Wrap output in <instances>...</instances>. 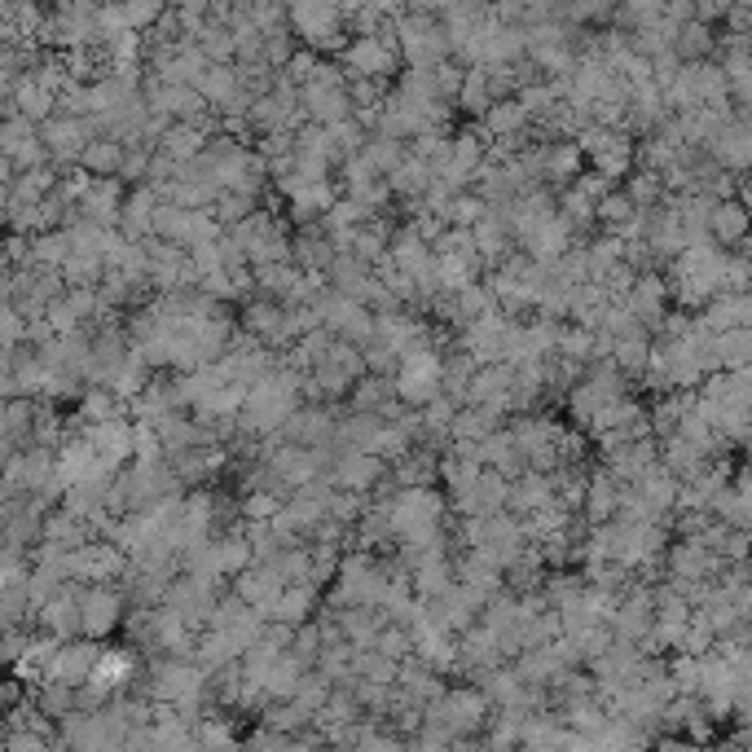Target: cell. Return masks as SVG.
<instances>
[{"mask_svg": "<svg viewBox=\"0 0 752 752\" xmlns=\"http://www.w3.org/2000/svg\"><path fill=\"white\" fill-rule=\"evenodd\" d=\"M282 594H286V581H282V572L273 564H255L238 576V598H247L264 620H269V612H273V603Z\"/></svg>", "mask_w": 752, "mask_h": 752, "instance_id": "cell-12", "label": "cell"}, {"mask_svg": "<svg viewBox=\"0 0 752 752\" xmlns=\"http://www.w3.org/2000/svg\"><path fill=\"white\" fill-rule=\"evenodd\" d=\"M462 84H467V66H462V62L436 66V93H440V102H458V97H462Z\"/></svg>", "mask_w": 752, "mask_h": 752, "instance_id": "cell-49", "label": "cell"}, {"mask_svg": "<svg viewBox=\"0 0 752 752\" xmlns=\"http://www.w3.org/2000/svg\"><path fill=\"white\" fill-rule=\"evenodd\" d=\"M115 418H128V405L111 387H88L80 396V422L84 427H102V422H115Z\"/></svg>", "mask_w": 752, "mask_h": 752, "instance_id": "cell-29", "label": "cell"}, {"mask_svg": "<svg viewBox=\"0 0 752 752\" xmlns=\"http://www.w3.org/2000/svg\"><path fill=\"white\" fill-rule=\"evenodd\" d=\"M286 493H273V489H255V493H242V502H238V511H242V520L247 524H273L282 511H286Z\"/></svg>", "mask_w": 752, "mask_h": 752, "instance_id": "cell-35", "label": "cell"}, {"mask_svg": "<svg viewBox=\"0 0 752 752\" xmlns=\"http://www.w3.org/2000/svg\"><path fill=\"white\" fill-rule=\"evenodd\" d=\"M348 198H353V202H362L366 211H375L378 216V207H387L396 194H391L387 181H370V186H362V189H348Z\"/></svg>", "mask_w": 752, "mask_h": 752, "instance_id": "cell-52", "label": "cell"}, {"mask_svg": "<svg viewBox=\"0 0 752 752\" xmlns=\"http://www.w3.org/2000/svg\"><path fill=\"white\" fill-rule=\"evenodd\" d=\"M238 326H242L255 344L273 348V344H278V335H282V326H286V304L264 300V295H251V300L242 304V313H238Z\"/></svg>", "mask_w": 752, "mask_h": 752, "instance_id": "cell-11", "label": "cell"}, {"mask_svg": "<svg viewBox=\"0 0 752 752\" xmlns=\"http://www.w3.org/2000/svg\"><path fill=\"white\" fill-rule=\"evenodd\" d=\"M391 520H396V542L414 529H431L445 524V498L440 489H405L391 498Z\"/></svg>", "mask_w": 752, "mask_h": 752, "instance_id": "cell-5", "label": "cell"}, {"mask_svg": "<svg viewBox=\"0 0 752 752\" xmlns=\"http://www.w3.org/2000/svg\"><path fill=\"white\" fill-rule=\"evenodd\" d=\"M713 353H718V366L722 370H749L752 366V331H727V335H718V344H713Z\"/></svg>", "mask_w": 752, "mask_h": 752, "instance_id": "cell-39", "label": "cell"}, {"mask_svg": "<svg viewBox=\"0 0 752 752\" xmlns=\"http://www.w3.org/2000/svg\"><path fill=\"white\" fill-rule=\"evenodd\" d=\"M594 173L607 177V181H620V177L629 181V177H634V142H629V133H625L607 155L594 159Z\"/></svg>", "mask_w": 752, "mask_h": 752, "instance_id": "cell-41", "label": "cell"}, {"mask_svg": "<svg viewBox=\"0 0 752 752\" xmlns=\"http://www.w3.org/2000/svg\"><path fill=\"white\" fill-rule=\"evenodd\" d=\"M313 598H317V585H286V594L273 603L269 620H282V625H304V616L313 612Z\"/></svg>", "mask_w": 752, "mask_h": 752, "instance_id": "cell-36", "label": "cell"}, {"mask_svg": "<svg viewBox=\"0 0 752 752\" xmlns=\"http://www.w3.org/2000/svg\"><path fill=\"white\" fill-rule=\"evenodd\" d=\"M396 405V378L366 375L353 387V414H387Z\"/></svg>", "mask_w": 752, "mask_h": 752, "instance_id": "cell-31", "label": "cell"}, {"mask_svg": "<svg viewBox=\"0 0 752 752\" xmlns=\"http://www.w3.org/2000/svg\"><path fill=\"white\" fill-rule=\"evenodd\" d=\"M673 53H678L687 66H691V62H704V58L713 53V27H704V22H687V27L678 31Z\"/></svg>", "mask_w": 752, "mask_h": 752, "instance_id": "cell-40", "label": "cell"}, {"mask_svg": "<svg viewBox=\"0 0 752 752\" xmlns=\"http://www.w3.org/2000/svg\"><path fill=\"white\" fill-rule=\"evenodd\" d=\"M744 238H752V220H749V211H744V202H740V198L718 202V211H713V242L740 247Z\"/></svg>", "mask_w": 752, "mask_h": 752, "instance_id": "cell-30", "label": "cell"}, {"mask_svg": "<svg viewBox=\"0 0 752 752\" xmlns=\"http://www.w3.org/2000/svg\"><path fill=\"white\" fill-rule=\"evenodd\" d=\"M709 159L722 168V173H749L752 168V119H731L718 137H713V146H709Z\"/></svg>", "mask_w": 752, "mask_h": 752, "instance_id": "cell-9", "label": "cell"}, {"mask_svg": "<svg viewBox=\"0 0 752 752\" xmlns=\"http://www.w3.org/2000/svg\"><path fill=\"white\" fill-rule=\"evenodd\" d=\"M581 515H585L589 529H603V524H612V520L620 515V484H616V476H612L607 467H598V471L589 476V493H585Z\"/></svg>", "mask_w": 752, "mask_h": 752, "instance_id": "cell-13", "label": "cell"}, {"mask_svg": "<svg viewBox=\"0 0 752 752\" xmlns=\"http://www.w3.org/2000/svg\"><path fill=\"white\" fill-rule=\"evenodd\" d=\"M669 300H673V291H669V282L660 278V273H638V282H634V291H629V313L647 326V331H660L665 326V317H669Z\"/></svg>", "mask_w": 752, "mask_h": 752, "instance_id": "cell-6", "label": "cell"}, {"mask_svg": "<svg viewBox=\"0 0 752 752\" xmlns=\"http://www.w3.org/2000/svg\"><path fill=\"white\" fill-rule=\"evenodd\" d=\"M128 673H133V656L128 651H102V660H97V669L88 678V696L115 691L119 682H128Z\"/></svg>", "mask_w": 752, "mask_h": 752, "instance_id": "cell-34", "label": "cell"}, {"mask_svg": "<svg viewBox=\"0 0 752 752\" xmlns=\"http://www.w3.org/2000/svg\"><path fill=\"white\" fill-rule=\"evenodd\" d=\"M585 173V155L576 142H546V181L551 189H567L581 181Z\"/></svg>", "mask_w": 752, "mask_h": 752, "instance_id": "cell-23", "label": "cell"}, {"mask_svg": "<svg viewBox=\"0 0 752 752\" xmlns=\"http://www.w3.org/2000/svg\"><path fill=\"white\" fill-rule=\"evenodd\" d=\"M493 216V207L476 194V189H467V194H458L453 198V207H449V216H445V224H453V229H476L480 220H489Z\"/></svg>", "mask_w": 752, "mask_h": 752, "instance_id": "cell-42", "label": "cell"}, {"mask_svg": "<svg viewBox=\"0 0 752 752\" xmlns=\"http://www.w3.org/2000/svg\"><path fill=\"white\" fill-rule=\"evenodd\" d=\"M124 616V598L111 585H93L84 594V634L88 638H106Z\"/></svg>", "mask_w": 752, "mask_h": 752, "instance_id": "cell-18", "label": "cell"}, {"mask_svg": "<svg viewBox=\"0 0 752 752\" xmlns=\"http://www.w3.org/2000/svg\"><path fill=\"white\" fill-rule=\"evenodd\" d=\"M186 229H189V211L173 207V202H159V211H155V238L186 247Z\"/></svg>", "mask_w": 752, "mask_h": 752, "instance_id": "cell-46", "label": "cell"}, {"mask_svg": "<svg viewBox=\"0 0 752 752\" xmlns=\"http://www.w3.org/2000/svg\"><path fill=\"white\" fill-rule=\"evenodd\" d=\"M331 291H340V295H348V300H357L362 304V295H366V286L375 282V269L370 264H362L357 255H340L335 264H331Z\"/></svg>", "mask_w": 752, "mask_h": 752, "instance_id": "cell-26", "label": "cell"}, {"mask_svg": "<svg viewBox=\"0 0 752 752\" xmlns=\"http://www.w3.org/2000/svg\"><path fill=\"white\" fill-rule=\"evenodd\" d=\"M97 660H102V651H97L93 643H62L58 656H53V665H49V673H53V682H62V687H80V682L93 678Z\"/></svg>", "mask_w": 752, "mask_h": 752, "instance_id": "cell-15", "label": "cell"}, {"mask_svg": "<svg viewBox=\"0 0 752 752\" xmlns=\"http://www.w3.org/2000/svg\"><path fill=\"white\" fill-rule=\"evenodd\" d=\"M80 431H84V440L97 449V458H102L111 471H124V462L133 458V436H137L133 418H115V422H102V427H80Z\"/></svg>", "mask_w": 752, "mask_h": 752, "instance_id": "cell-10", "label": "cell"}, {"mask_svg": "<svg viewBox=\"0 0 752 752\" xmlns=\"http://www.w3.org/2000/svg\"><path fill=\"white\" fill-rule=\"evenodd\" d=\"M660 467H665L678 484H691V480H700V476L709 471V458H704L696 445H687L682 436H673V440L660 445Z\"/></svg>", "mask_w": 752, "mask_h": 752, "instance_id": "cell-22", "label": "cell"}, {"mask_svg": "<svg viewBox=\"0 0 752 752\" xmlns=\"http://www.w3.org/2000/svg\"><path fill=\"white\" fill-rule=\"evenodd\" d=\"M480 255H436V278H440V291L445 295H462L467 286H476V273H480Z\"/></svg>", "mask_w": 752, "mask_h": 752, "instance_id": "cell-28", "label": "cell"}, {"mask_svg": "<svg viewBox=\"0 0 752 752\" xmlns=\"http://www.w3.org/2000/svg\"><path fill=\"white\" fill-rule=\"evenodd\" d=\"M651 335H638V340H620L616 353H612V366L620 370L625 378H643L647 366H651Z\"/></svg>", "mask_w": 752, "mask_h": 752, "instance_id": "cell-37", "label": "cell"}, {"mask_svg": "<svg viewBox=\"0 0 752 752\" xmlns=\"http://www.w3.org/2000/svg\"><path fill=\"white\" fill-rule=\"evenodd\" d=\"M71 255H75L71 229H53V233H35L31 238V264L35 269H66Z\"/></svg>", "mask_w": 752, "mask_h": 752, "instance_id": "cell-25", "label": "cell"}, {"mask_svg": "<svg viewBox=\"0 0 752 752\" xmlns=\"http://www.w3.org/2000/svg\"><path fill=\"white\" fill-rule=\"evenodd\" d=\"M400 62H405V58H400V40H396L391 27H387L383 35H357V40L348 44V53L340 58L348 84H353V80H387Z\"/></svg>", "mask_w": 752, "mask_h": 752, "instance_id": "cell-3", "label": "cell"}, {"mask_svg": "<svg viewBox=\"0 0 752 752\" xmlns=\"http://www.w3.org/2000/svg\"><path fill=\"white\" fill-rule=\"evenodd\" d=\"M409 647H414V634H405L400 625L383 629V634H378V643H375V651H378V656H387V660H400Z\"/></svg>", "mask_w": 752, "mask_h": 752, "instance_id": "cell-51", "label": "cell"}, {"mask_svg": "<svg viewBox=\"0 0 752 752\" xmlns=\"http://www.w3.org/2000/svg\"><path fill=\"white\" fill-rule=\"evenodd\" d=\"M124 202H128V194H124V181L119 177H111V181H93L88 194L80 198V220H88V224H102V229H119V220H124Z\"/></svg>", "mask_w": 752, "mask_h": 752, "instance_id": "cell-7", "label": "cell"}, {"mask_svg": "<svg viewBox=\"0 0 752 752\" xmlns=\"http://www.w3.org/2000/svg\"><path fill=\"white\" fill-rule=\"evenodd\" d=\"M396 40H400V58L409 71H436L445 62H453V44L445 22L436 18V9H400V18L391 22Z\"/></svg>", "mask_w": 752, "mask_h": 752, "instance_id": "cell-1", "label": "cell"}, {"mask_svg": "<svg viewBox=\"0 0 752 752\" xmlns=\"http://www.w3.org/2000/svg\"><path fill=\"white\" fill-rule=\"evenodd\" d=\"M370 164H375V173L387 181L405 159H409V150H405V142H396V137H370V146L362 150Z\"/></svg>", "mask_w": 752, "mask_h": 752, "instance_id": "cell-43", "label": "cell"}, {"mask_svg": "<svg viewBox=\"0 0 752 752\" xmlns=\"http://www.w3.org/2000/svg\"><path fill=\"white\" fill-rule=\"evenodd\" d=\"M625 194L634 198L638 211H656V207L669 198V194H665V181H660L656 173H647V168H638V173L625 181Z\"/></svg>", "mask_w": 752, "mask_h": 752, "instance_id": "cell-44", "label": "cell"}, {"mask_svg": "<svg viewBox=\"0 0 752 752\" xmlns=\"http://www.w3.org/2000/svg\"><path fill=\"white\" fill-rule=\"evenodd\" d=\"M555 502V476H542V471H529L524 480L511 484V515L515 520H533L537 511H546Z\"/></svg>", "mask_w": 752, "mask_h": 752, "instance_id": "cell-17", "label": "cell"}, {"mask_svg": "<svg viewBox=\"0 0 752 752\" xmlns=\"http://www.w3.org/2000/svg\"><path fill=\"white\" fill-rule=\"evenodd\" d=\"M362 357H366V375H378V378L400 375V353H396V348H387L383 340L366 344V348H362Z\"/></svg>", "mask_w": 752, "mask_h": 752, "instance_id": "cell-47", "label": "cell"}, {"mask_svg": "<svg viewBox=\"0 0 752 752\" xmlns=\"http://www.w3.org/2000/svg\"><path fill=\"white\" fill-rule=\"evenodd\" d=\"M128 555L115 542H88L80 551H71V581L84 585H111L115 576H128Z\"/></svg>", "mask_w": 752, "mask_h": 752, "instance_id": "cell-4", "label": "cell"}, {"mask_svg": "<svg viewBox=\"0 0 752 752\" xmlns=\"http://www.w3.org/2000/svg\"><path fill=\"white\" fill-rule=\"evenodd\" d=\"M533 124L529 106L520 97H506V102H493V111L480 119V133L484 137H498V142H511V137H524Z\"/></svg>", "mask_w": 752, "mask_h": 752, "instance_id": "cell-20", "label": "cell"}, {"mask_svg": "<svg viewBox=\"0 0 752 752\" xmlns=\"http://www.w3.org/2000/svg\"><path fill=\"white\" fill-rule=\"evenodd\" d=\"M594 344H598V331H585V326H564V340H560V357L576 362V366H594Z\"/></svg>", "mask_w": 752, "mask_h": 752, "instance_id": "cell-45", "label": "cell"}, {"mask_svg": "<svg viewBox=\"0 0 752 752\" xmlns=\"http://www.w3.org/2000/svg\"><path fill=\"white\" fill-rule=\"evenodd\" d=\"M155 155H159V150H150V146H133V150H128V159H124L119 181H137V186H146V181H150V164H155Z\"/></svg>", "mask_w": 752, "mask_h": 752, "instance_id": "cell-50", "label": "cell"}, {"mask_svg": "<svg viewBox=\"0 0 752 752\" xmlns=\"http://www.w3.org/2000/svg\"><path fill=\"white\" fill-rule=\"evenodd\" d=\"M124 159H128V146H124V142H115V137H97V142H88V146H84L80 168H84L93 181H111V177H119V173H124Z\"/></svg>", "mask_w": 752, "mask_h": 752, "instance_id": "cell-21", "label": "cell"}, {"mask_svg": "<svg viewBox=\"0 0 752 752\" xmlns=\"http://www.w3.org/2000/svg\"><path fill=\"white\" fill-rule=\"evenodd\" d=\"M207 133L198 128V124H173L168 128V137H164V155L173 159V164H189V159H198V155H207Z\"/></svg>", "mask_w": 752, "mask_h": 752, "instance_id": "cell-32", "label": "cell"}, {"mask_svg": "<svg viewBox=\"0 0 752 752\" xmlns=\"http://www.w3.org/2000/svg\"><path fill=\"white\" fill-rule=\"evenodd\" d=\"M291 58H295V44H291V22L286 27H278V31H269V40H264V66L273 71V66H291Z\"/></svg>", "mask_w": 752, "mask_h": 752, "instance_id": "cell-48", "label": "cell"}, {"mask_svg": "<svg viewBox=\"0 0 752 752\" xmlns=\"http://www.w3.org/2000/svg\"><path fill=\"white\" fill-rule=\"evenodd\" d=\"M383 476H387V462L378 453H340L331 467V480L340 493H370L383 484Z\"/></svg>", "mask_w": 752, "mask_h": 752, "instance_id": "cell-8", "label": "cell"}, {"mask_svg": "<svg viewBox=\"0 0 752 752\" xmlns=\"http://www.w3.org/2000/svg\"><path fill=\"white\" fill-rule=\"evenodd\" d=\"M159 189L155 186H137L124 202V220H119V233L128 242H150L155 238V211H159Z\"/></svg>", "mask_w": 752, "mask_h": 752, "instance_id": "cell-14", "label": "cell"}, {"mask_svg": "<svg viewBox=\"0 0 752 752\" xmlns=\"http://www.w3.org/2000/svg\"><path fill=\"white\" fill-rule=\"evenodd\" d=\"M431 181H436V173H431V164H422V159H405L391 177H387V186H391V194L396 198H405V202H422L427 198V189H431Z\"/></svg>", "mask_w": 752, "mask_h": 752, "instance_id": "cell-27", "label": "cell"}, {"mask_svg": "<svg viewBox=\"0 0 752 752\" xmlns=\"http://www.w3.org/2000/svg\"><path fill=\"white\" fill-rule=\"evenodd\" d=\"M634 220H638V207H634V198H629L625 189H612V194L598 202V224H603V233H625Z\"/></svg>", "mask_w": 752, "mask_h": 752, "instance_id": "cell-38", "label": "cell"}, {"mask_svg": "<svg viewBox=\"0 0 752 752\" xmlns=\"http://www.w3.org/2000/svg\"><path fill=\"white\" fill-rule=\"evenodd\" d=\"M740 202H744V211H749V220H752V177L740 186Z\"/></svg>", "mask_w": 752, "mask_h": 752, "instance_id": "cell-53", "label": "cell"}, {"mask_svg": "<svg viewBox=\"0 0 752 752\" xmlns=\"http://www.w3.org/2000/svg\"><path fill=\"white\" fill-rule=\"evenodd\" d=\"M9 102H13V106H18V115H27L35 128H40V124H49V119L58 115V97H53L49 88H40L31 75H27V80L9 93Z\"/></svg>", "mask_w": 752, "mask_h": 752, "instance_id": "cell-24", "label": "cell"}, {"mask_svg": "<svg viewBox=\"0 0 752 752\" xmlns=\"http://www.w3.org/2000/svg\"><path fill=\"white\" fill-rule=\"evenodd\" d=\"M291 27L295 35H304V49L313 53H335L344 58L348 44H353V31H348V18L340 4H291Z\"/></svg>", "mask_w": 752, "mask_h": 752, "instance_id": "cell-2", "label": "cell"}, {"mask_svg": "<svg viewBox=\"0 0 752 752\" xmlns=\"http://www.w3.org/2000/svg\"><path fill=\"white\" fill-rule=\"evenodd\" d=\"M198 93H202V102L220 115V111H229L247 88H242V75H238V66H224V62H211L202 75H198V84H194Z\"/></svg>", "mask_w": 752, "mask_h": 752, "instance_id": "cell-16", "label": "cell"}, {"mask_svg": "<svg viewBox=\"0 0 752 752\" xmlns=\"http://www.w3.org/2000/svg\"><path fill=\"white\" fill-rule=\"evenodd\" d=\"M484 467H489V471H498V476H506L511 484L529 476V458H524V449L515 445V436H511L506 427H502V431H493V436L484 440Z\"/></svg>", "mask_w": 752, "mask_h": 752, "instance_id": "cell-19", "label": "cell"}, {"mask_svg": "<svg viewBox=\"0 0 752 752\" xmlns=\"http://www.w3.org/2000/svg\"><path fill=\"white\" fill-rule=\"evenodd\" d=\"M493 84H489V66H467V84H462V97H458V111L484 119L493 111Z\"/></svg>", "mask_w": 752, "mask_h": 752, "instance_id": "cell-33", "label": "cell"}]
</instances>
